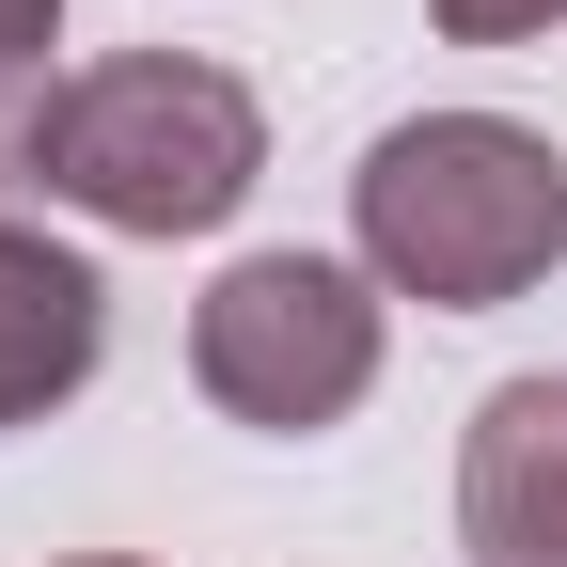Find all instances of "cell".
<instances>
[{
  "label": "cell",
  "instance_id": "6da1fadb",
  "mask_svg": "<svg viewBox=\"0 0 567 567\" xmlns=\"http://www.w3.org/2000/svg\"><path fill=\"white\" fill-rule=\"evenodd\" d=\"M347 221H363V268L425 316H488L551 284L567 252V158L520 126V111H425L394 126L363 174H347Z\"/></svg>",
  "mask_w": 567,
  "mask_h": 567
},
{
  "label": "cell",
  "instance_id": "7a4b0ae2",
  "mask_svg": "<svg viewBox=\"0 0 567 567\" xmlns=\"http://www.w3.org/2000/svg\"><path fill=\"white\" fill-rule=\"evenodd\" d=\"M32 174H48V205H80L111 237H205V221L252 205L268 111H252V80H221V63H189V48H126V63L48 80Z\"/></svg>",
  "mask_w": 567,
  "mask_h": 567
},
{
  "label": "cell",
  "instance_id": "3957f363",
  "mask_svg": "<svg viewBox=\"0 0 567 567\" xmlns=\"http://www.w3.org/2000/svg\"><path fill=\"white\" fill-rule=\"evenodd\" d=\"M189 379L268 442H316L379 394V284L331 252H237L189 300Z\"/></svg>",
  "mask_w": 567,
  "mask_h": 567
},
{
  "label": "cell",
  "instance_id": "277c9868",
  "mask_svg": "<svg viewBox=\"0 0 567 567\" xmlns=\"http://www.w3.org/2000/svg\"><path fill=\"white\" fill-rule=\"evenodd\" d=\"M457 551L473 567H567V379H505L457 442Z\"/></svg>",
  "mask_w": 567,
  "mask_h": 567
},
{
  "label": "cell",
  "instance_id": "5b68a950",
  "mask_svg": "<svg viewBox=\"0 0 567 567\" xmlns=\"http://www.w3.org/2000/svg\"><path fill=\"white\" fill-rule=\"evenodd\" d=\"M95 347H111V284L63 252V237H17L0 221V425H32L95 379Z\"/></svg>",
  "mask_w": 567,
  "mask_h": 567
},
{
  "label": "cell",
  "instance_id": "8992f818",
  "mask_svg": "<svg viewBox=\"0 0 567 567\" xmlns=\"http://www.w3.org/2000/svg\"><path fill=\"white\" fill-rule=\"evenodd\" d=\"M425 17H442L457 48H520V32H551L567 0H425Z\"/></svg>",
  "mask_w": 567,
  "mask_h": 567
},
{
  "label": "cell",
  "instance_id": "52a82bcc",
  "mask_svg": "<svg viewBox=\"0 0 567 567\" xmlns=\"http://www.w3.org/2000/svg\"><path fill=\"white\" fill-rule=\"evenodd\" d=\"M48 48H63V0H0V80L48 95Z\"/></svg>",
  "mask_w": 567,
  "mask_h": 567
},
{
  "label": "cell",
  "instance_id": "ba28073f",
  "mask_svg": "<svg viewBox=\"0 0 567 567\" xmlns=\"http://www.w3.org/2000/svg\"><path fill=\"white\" fill-rule=\"evenodd\" d=\"M63 567H158V551H63Z\"/></svg>",
  "mask_w": 567,
  "mask_h": 567
}]
</instances>
